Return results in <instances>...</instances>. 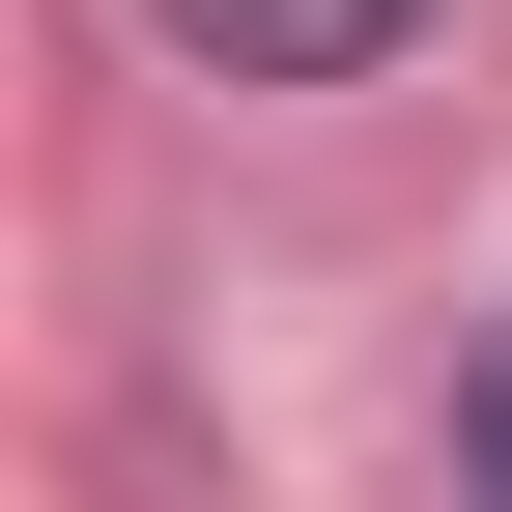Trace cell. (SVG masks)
<instances>
[{"instance_id":"obj_1","label":"cell","mask_w":512,"mask_h":512,"mask_svg":"<svg viewBox=\"0 0 512 512\" xmlns=\"http://www.w3.org/2000/svg\"><path fill=\"white\" fill-rule=\"evenodd\" d=\"M171 29H200L228 86H370V57H399L427 0H171Z\"/></svg>"},{"instance_id":"obj_2","label":"cell","mask_w":512,"mask_h":512,"mask_svg":"<svg viewBox=\"0 0 512 512\" xmlns=\"http://www.w3.org/2000/svg\"><path fill=\"white\" fill-rule=\"evenodd\" d=\"M456 484H484V512H512V342H484V370H456Z\"/></svg>"}]
</instances>
